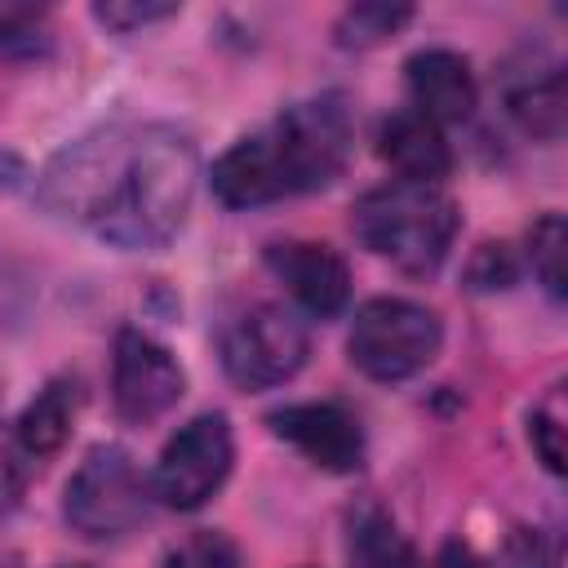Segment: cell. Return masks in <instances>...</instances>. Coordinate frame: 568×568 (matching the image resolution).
<instances>
[{"mask_svg": "<svg viewBox=\"0 0 568 568\" xmlns=\"http://www.w3.org/2000/svg\"><path fill=\"white\" fill-rule=\"evenodd\" d=\"M53 49L49 22L36 9H0V58H44Z\"/></svg>", "mask_w": 568, "mask_h": 568, "instance_id": "obj_21", "label": "cell"}, {"mask_svg": "<svg viewBox=\"0 0 568 568\" xmlns=\"http://www.w3.org/2000/svg\"><path fill=\"white\" fill-rule=\"evenodd\" d=\"M506 115L541 142H559L568 124V93H564V71L546 67L541 75H515L506 84Z\"/></svg>", "mask_w": 568, "mask_h": 568, "instance_id": "obj_16", "label": "cell"}, {"mask_svg": "<svg viewBox=\"0 0 568 568\" xmlns=\"http://www.w3.org/2000/svg\"><path fill=\"white\" fill-rule=\"evenodd\" d=\"M355 124L342 93L284 106L266 129L240 138L213 160L209 186L226 209H262L288 195L324 191L351 160Z\"/></svg>", "mask_w": 568, "mask_h": 568, "instance_id": "obj_1", "label": "cell"}, {"mask_svg": "<svg viewBox=\"0 0 568 568\" xmlns=\"http://www.w3.org/2000/svg\"><path fill=\"white\" fill-rule=\"evenodd\" d=\"M266 271L315 320H333L351 302V266L333 244L275 240V244H266Z\"/></svg>", "mask_w": 568, "mask_h": 568, "instance_id": "obj_11", "label": "cell"}, {"mask_svg": "<svg viewBox=\"0 0 568 568\" xmlns=\"http://www.w3.org/2000/svg\"><path fill=\"white\" fill-rule=\"evenodd\" d=\"M235 466V430L226 413H200L182 422L151 470V497L169 510H200Z\"/></svg>", "mask_w": 568, "mask_h": 568, "instance_id": "obj_8", "label": "cell"}, {"mask_svg": "<svg viewBox=\"0 0 568 568\" xmlns=\"http://www.w3.org/2000/svg\"><path fill=\"white\" fill-rule=\"evenodd\" d=\"M524 257L532 266V280L546 288V297H564V217L559 213H541L532 226H528V240H524Z\"/></svg>", "mask_w": 568, "mask_h": 568, "instance_id": "obj_18", "label": "cell"}, {"mask_svg": "<svg viewBox=\"0 0 568 568\" xmlns=\"http://www.w3.org/2000/svg\"><path fill=\"white\" fill-rule=\"evenodd\" d=\"M178 4H160V0H106V4H93V18L106 27V31H120V36H133L151 22H164L173 18Z\"/></svg>", "mask_w": 568, "mask_h": 568, "instance_id": "obj_23", "label": "cell"}, {"mask_svg": "<svg viewBox=\"0 0 568 568\" xmlns=\"http://www.w3.org/2000/svg\"><path fill=\"white\" fill-rule=\"evenodd\" d=\"M151 475L120 444H98L62 488V519L84 541H120L151 515Z\"/></svg>", "mask_w": 568, "mask_h": 568, "instance_id": "obj_4", "label": "cell"}, {"mask_svg": "<svg viewBox=\"0 0 568 568\" xmlns=\"http://www.w3.org/2000/svg\"><path fill=\"white\" fill-rule=\"evenodd\" d=\"M75 408H80V386L71 377L44 382V390H36V399L13 422V453L27 462L53 457L75 426Z\"/></svg>", "mask_w": 568, "mask_h": 568, "instance_id": "obj_14", "label": "cell"}, {"mask_svg": "<svg viewBox=\"0 0 568 568\" xmlns=\"http://www.w3.org/2000/svg\"><path fill=\"white\" fill-rule=\"evenodd\" d=\"M506 568H559L555 537L546 528H515L506 537Z\"/></svg>", "mask_w": 568, "mask_h": 568, "instance_id": "obj_24", "label": "cell"}, {"mask_svg": "<svg viewBox=\"0 0 568 568\" xmlns=\"http://www.w3.org/2000/svg\"><path fill=\"white\" fill-rule=\"evenodd\" d=\"M408 22H413L408 4H351V9H342L333 36L342 49H377L390 36H399Z\"/></svg>", "mask_w": 568, "mask_h": 568, "instance_id": "obj_17", "label": "cell"}, {"mask_svg": "<svg viewBox=\"0 0 568 568\" xmlns=\"http://www.w3.org/2000/svg\"><path fill=\"white\" fill-rule=\"evenodd\" d=\"M444 324L413 297H368L346 333V359L373 382H408L435 364Z\"/></svg>", "mask_w": 568, "mask_h": 568, "instance_id": "obj_5", "label": "cell"}, {"mask_svg": "<svg viewBox=\"0 0 568 568\" xmlns=\"http://www.w3.org/2000/svg\"><path fill=\"white\" fill-rule=\"evenodd\" d=\"M408 102L417 115L444 124H466L479 106V80L466 53L457 49H417L404 62Z\"/></svg>", "mask_w": 568, "mask_h": 568, "instance_id": "obj_12", "label": "cell"}, {"mask_svg": "<svg viewBox=\"0 0 568 568\" xmlns=\"http://www.w3.org/2000/svg\"><path fill=\"white\" fill-rule=\"evenodd\" d=\"M129 138L133 129L120 124H102L75 142H67L36 178V200L62 217V222H80L93 226L106 217L120 173H124V155H129Z\"/></svg>", "mask_w": 568, "mask_h": 568, "instance_id": "obj_6", "label": "cell"}, {"mask_svg": "<svg viewBox=\"0 0 568 568\" xmlns=\"http://www.w3.org/2000/svg\"><path fill=\"white\" fill-rule=\"evenodd\" d=\"M186 395V368L178 355L142 328H120L111 346V404L129 426H151Z\"/></svg>", "mask_w": 568, "mask_h": 568, "instance_id": "obj_9", "label": "cell"}, {"mask_svg": "<svg viewBox=\"0 0 568 568\" xmlns=\"http://www.w3.org/2000/svg\"><path fill=\"white\" fill-rule=\"evenodd\" d=\"M426 568H484V559H479L466 541H457V537H453V541H444V546L430 555V564H426Z\"/></svg>", "mask_w": 568, "mask_h": 568, "instance_id": "obj_25", "label": "cell"}, {"mask_svg": "<svg viewBox=\"0 0 568 568\" xmlns=\"http://www.w3.org/2000/svg\"><path fill=\"white\" fill-rule=\"evenodd\" d=\"M528 444L550 475H564V386H555L528 413Z\"/></svg>", "mask_w": 568, "mask_h": 568, "instance_id": "obj_19", "label": "cell"}, {"mask_svg": "<svg viewBox=\"0 0 568 568\" xmlns=\"http://www.w3.org/2000/svg\"><path fill=\"white\" fill-rule=\"evenodd\" d=\"M462 213L457 200L444 186H426V182H386L373 186L355 200L351 209V231L355 240L390 262L395 271L426 280L444 266L453 240H457Z\"/></svg>", "mask_w": 568, "mask_h": 568, "instance_id": "obj_3", "label": "cell"}, {"mask_svg": "<svg viewBox=\"0 0 568 568\" xmlns=\"http://www.w3.org/2000/svg\"><path fill=\"white\" fill-rule=\"evenodd\" d=\"M377 155L399 173V182H426L439 186L453 173V151L448 138L435 120L417 115L413 106L395 111L377 129Z\"/></svg>", "mask_w": 568, "mask_h": 568, "instance_id": "obj_13", "label": "cell"}, {"mask_svg": "<svg viewBox=\"0 0 568 568\" xmlns=\"http://www.w3.org/2000/svg\"><path fill=\"white\" fill-rule=\"evenodd\" d=\"M346 568H417L413 541L399 532L395 515L377 501H355L346 510Z\"/></svg>", "mask_w": 568, "mask_h": 568, "instance_id": "obj_15", "label": "cell"}, {"mask_svg": "<svg viewBox=\"0 0 568 568\" xmlns=\"http://www.w3.org/2000/svg\"><path fill=\"white\" fill-rule=\"evenodd\" d=\"M311 337L306 324L280 306V302H253L235 320H226L217 337L222 373L240 390H271L284 386L302 364H306Z\"/></svg>", "mask_w": 568, "mask_h": 568, "instance_id": "obj_7", "label": "cell"}, {"mask_svg": "<svg viewBox=\"0 0 568 568\" xmlns=\"http://www.w3.org/2000/svg\"><path fill=\"white\" fill-rule=\"evenodd\" d=\"M266 426L275 439L297 448L311 466L328 475H355L364 466V426L359 417L337 399H297L275 413H266Z\"/></svg>", "mask_w": 568, "mask_h": 568, "instance_id": "obj_10", "label": "cell"}, {"mask_svg": "<svg viewBox=\"0 0 568 568\" xmlns=\"http://www.w3.org/2000/svg\"><path fill=\"white\" fill-rule=\"evenodd\" d=\"M200 186V151L173 124H142L129 138L124 173L98 235L120 248H164L191 217Z\"/></svg>", "mask_w": 568, "mask_h": 568, "instance_id": "obj_2", "label": "cell"}, {"mask_svg": "<svg viewBox=\"0 0 568 568\" xmlns=\"http://www.w3.org/2000/svg\"><path fill=\"white\" fill-rule=\"evenodd\" d=\"M519 280V262H515V248L510 244H479L470 266H466V284L475 293H497V288H510Z\"/></svg>", "mask_w": 568, "mask_h": 568, "instance_id": "obj_22", "label": "cell"}, {"mask_svg": "<svg viewBox=\"0 0 568 568\" xmlns=\"http://www.w3.org/2000/svg\"><path fill=\"white\" fill-rule=\"evenodd\" d=\"M58 568H93V564H58Z\"/></svg>", "mask_w": 568, "mask_h": 568, "instance_id": "obj_26", "label": "cell"}, {"mask_svg": "<svg viewBox=\"0 0 568 568\" xmlns=\"http://www.w3.org/2000/svg\"><path fill=\"white\" fill-rule=\"evenodd\" d=\"M160 568H240V546L217 528H200L169 546Z\"/></svg>", "mask_w": 568, "mask_h": 568, "instance_id": "obj_20", "label": "cell"}]
</instances>
